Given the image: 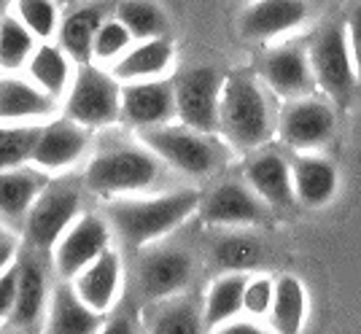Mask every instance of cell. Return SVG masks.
Instances as JSON below:
<instances>
[{"label":"cell","instance_id":"obj_1","mask_svg":"<svg viewBox=\"0 0 361 334\" xmlns=\"http://www.w3.org/2000/svg\"><path fill=\"white\" fill-rule=\"evenodd\" d=\"M202 194L195 189H178L157 197L116 199L108 205V221L127 248H143L178 229L200 211Z\"/></svg>","mask_w":361,"mask_h":334},{"label":"cell","instance_id":"obj_2","mask_svg":"<svg viewBox=\"0 0 361 334\" xmlns=\"http://www.w3.org/2000/svg\"><path fill=\"white\" fill-rule=\"evenodd\" d=\"M275 124L278 119L272 116L267 92L262 89L259 78L248 73H232L224 78L219 135H224L226 146L240 154L264 149Z\"/></svg>","mask_w":361,"mask_h":334},{"label":"cell","instance_id":"obj_3","mask_svg":"<svg viewBox=\"0 0 361 334\" xmlns=\"http://www.w3.org/2000/svg\"><path fill=\"white\" fill-rule=\"evenodd\" d=\"M162 159L140 143H114L94 154L87 165V189L97 197H121L146 192L159 178Z\"/></svg>","mask_w":361,"mask_h":334},{"label":"cell","instance_id":"obj_4","mask_svg":"<svg viewBox=\"0 0 361 334\" xmlns=\"http://www.w3.org/2000/svg\"><path fill=\"white\" fill-rule=\"evenodd\" d=\"M140 140L157 154L165 165L189 178H205L221 165V146L211 132H202L186 124H159L140 130Z\"/></svg>","mask_w":361,"mask_h":334},{"label":"cell","instance_id":"obj_5","mask_svg":"<svg viewBox=\"0 0 361 334\" xmlns=\"http://www.w3.org/2000/svg\"><path fill=\"white\" fill-rule=\"evenodd\" d=\"M307 57L318 89L334 103H348L359 76L353 68L345 22H326L324 27H318L307 44Z\"/></svg>","mask_w":361,"mask_h":334},{"label":"cell","instance_id":"obj_6","mask_svg":"<svg viewBox=\"0 0 361 334\" xmlns=\"http://www.w3.org/2000/svg\"><path fill=\"white\" fill-rule=\"evenodd\" d=\"M65 116L87 130L121 122V81L92 62L78 65L65 100Z\"/></svg>","mask_w":361,"mask_h":334},{"label":"cell","instance_id":"obj_7","mask_svg":"<svg viewBox=\"0 0 361 334\" xmlns=\"http://www.w3.org/2000/svg\"><path fill=\"white\" fill-rule=\"evenodd\" d=\"M224 78L211 65L183 68L176 81V119L186 127L219 135Z\"/></svg>","mask_w":361,"mask_h":334},{"label":"cell","instance_id":"obj_8","mask_svg":"<svg viewBox=\"0 0 361 334\" xmlns=\"http://www.w3.org/2000/svg\"><path fill=\"white\" fill-rule=\"evenodd\" d=\"M81 216V194L71 183H51L25 216V237L35 251H54L68 227Z\"/></svg>","mask_w":361,"mask_h":334},{"label":"cell","instance_id":"obj_9","mask_svg":"<svg viewBox=\"0 0 361 334\" xmlns=\"http://www.w3.org/2000/svg\"><path fill=\"white\" fill-rule=\"evenodd\" d=\"M337 130V113L331 103L318 100L313 94L286 100L278 113V135L294 151H313L321 149Z\"/></svg>","mask_w":361,"mask_h":334},{"label":"cell","instance_id":"obj_10","mask_svg":"<svg viewBox=\"0 0 361 334\" xmlns=\"http://www.w3.org/2000/svg\"><path fill=\"white\" fill-rule=\"evenodd\" d=\"M195 259L183 248H151L137 261V291L149 304L176 297L189 286Z\"/></svg>","mask_w":361,"mask_h":334},{"label":"cell","instance_id":"obj_11","mask_svg":"<svg viewBox=\"0 0 361 334\" xmlns=\"http://www.w3.org/2000/svg\"><path fill=\"white\" fill-rule=\"evenodd\" d=\"M267 202L245 181H224L213 186L200 202V218L213 227H251L270 218Z\"/></svg>","mask_w":361,"mask_h":334},{"label":"cell","instance_id":"obj_12","mask_svg":"<svg viewBox=\"0 0 361 334\" xmlns=\"http://www.w3.org/2000/svg\"><path fill=\"white\" fill-rule=\"evenodd\" d=\"M176 119V81L167 76L121 84V122L140 130Z\"/></svg>","mask_w":361,"mask_h":334},{"label":"cell","instance_id":"obj_13","mask_svg":"<svg viewBox=\"0 0 361 334\" xmlns=\"http://www.w3.org/2000/svg\"><path fill=\"white\" fill-rule=\"evenodd\" d=\"M111 224L100 216H78L54 245V270L62 280H73L90 261L111 248Z\"/></svg>","mask_w":361,"mask_h":334},{"label":"cell","instance_id":"obj_14","mask_svg":"<svg viewBox=\"0 0 361 334\" xmlns=\"http://www.w3.org/2000/svg\"><path fill=\"white\" fill-rule=\"evenodd\" d=\"M259 78L264 81V87L272 94H278L283 100L307 97L318 87L307 49L297 44H283L264 51L262 65H259Z\"/></svg>","mask_w":361,"mask_h":334},{"label":"cell","instance_id":"obj_15","mask_svg":"<svg viewBox=\"0 0 361 334\" xmlns=\"http://www.w3.org/2000/svg\"><path fill=\"white\" fill-rule=\"evenodd\" d=\"M90 146V130L73 119H54L41 127V135L35 140L30 165L41 173H57L65 167H73Z\"/></svg>","mask_w":361,"mask_h":334},{"label":"cell","instance_id":"obj_16","mask_svg":"<svg viewBox=\"0 0 361 334\" xmlns=\"http://www.w3.org/2000/svg\"><path fill=\"white\" fill-rule=\"evenodd\" d=\"M243 175L251 183L259 197L275 211H288L297 205L294 197V178H291V162H286L278 151L256 149L245 154Z\"/></svg>","mask_w":361,"mask_h":334},{"label":"cell","instance_id":"obj_17","mask_svg":"<svg viewBox=\"0 0 361 334\" xmlns=\"http://www.w3.org/2000/svg\"><path fill=\"white\" fill-rule=\"evenodd\" d=\"M307 11V0H254L240 16V35L245 41L264 44L302 27Z\"/></svg>","mask_w":361,"mask_h":334},{"label":"cell","instance_id":"obj_18","mask_svg":"<svg viewBox=\"0 0 361 334\" xmlns=\"http://www.w3.org/2000/svg\"><path fill=\"white\" fill-rule=\"evenodd\" d=\"M291 178H294L297 205L310 208V211L329 205L337 194V186H340L337 167L331 165L329 159L316 156L310 151H302L300 156L291 159Z\"/></svg>","mask_w":361,"mask_h":334},{"label":"cell","instance_id":"obj_19","mask_svg":"<svg viewBox=\"0 0 361 334\" xmlns=\"http://www.w3.org/2000/svg\"><path fill=\"white\" fill-rule=\"evenodd\" d=\"M75 291L81 294V299L90 304L92 310L103 313L116 304L121 289V259L114 248H106L100 256L90 261L81 273L73 278Z\"/></svg>","mask_w":361,"mask_h":334},{"label":"cell","instance_id":"obj_20","mask_svg":"<svg viewBox=\"0 0 361 334\" xmlns=\"http://www.w3.org/2000/svg\"><path fill=\"white\" fill-rule=\"evenodd\" d=\"M46 329L54 334H90L103 332V313L92 310L75 291L73 280H62L51 291Z\"/></svg>","mask_w":361,"mask_h":334},{"label":"cell","instance_id":"obj_21","mask_svg":"<svg viewBox=\"0 0 361 334\" xmlns=\"http://www.w3.org/2000/svg\"><path fill=\"white\" fill-rule=\"evenodd\" d=\"M57 97L44 92L35 81L6 76L0 78V122H38L54 113Z\"/></svg>","mask_w":361,"mask_h":334},{"label":"cell","instance_id":"obj_22","mask_svg":"<svg viewBox=\"0 0 361 334\" xmlns=\"http://www.w3.org/2000/svg\"><path fill=\"white\" fill-rule=\"evenodd\" d=\"M108 8H111L108 3L94 0V3L78 6L60 19L57 38L73 62H78V65L92 62V44H94V35L100 30V25L108 19Z\"/></svg>","mask_w":361,"mask_h":334},{"label":"cell","instance_id":"obj_23","mask_svg":"<svg viewBox=\"0 0 361 334\" xmlns=\"http://www.w3.org/2000/svg\"><path fill=\"white\" fill-rule=\"evenodd\" d=\"M170 65H173V44L165 35H159V38L135 41L111 65V73L119 78L121 84H127V81L167 76Z\"/></svg>","mask_w":361,"mask_h":334},{"label":"cell","instance_id":"obj_24","mask_svg":"<svg viewBox=\"0 0 361 334\" xmlns=\"http://www.w3.org/2000/svg\"><path fill=\"white\" fill-rule=\"evenodd\" d=\"M49 299V283H46L44 267L32 256L19 259V289H16L14 310L8 323L16 329H38L46 313Z\"/></svg>","mask_w":361,"mask_h":334},{"label":"cell","instance_id":"obj_25","mask_svg":"<svg viewBox=\"0 0 361 334\" xmlns=\"http://www.w3.org/2000/svg\"><path fill=\"white\" fill-rule=\"evenodd\" d=\"M44 186V173L38 167L0 170V216H6L8 221L25 218Z\"/></svg>","mask_w":361,"mask_h":334},{"label":"cell","instance_id":"obj_26","mask_svg":"<svg viewBox=\"0 0 361 334\" xmlns=\"http://www.w3.org/2000/svg\"><path fill=\"white\" fill-rule=\"evenodd\" d=\"M245 273H224L213 280L211 291L202 304V323L205 329H221L226 321L238 318L243 313V289H245Z\"/></svg>","mask_w":361,"mask_h":334},{"label":"cell","instance_id":"obj_27","mask_svg":"<svg viewBox=\"0 0 361 334\" xmlns=\"http://www.w3.org/2000/svg\"><path fill=\"white\" fill-rule=\"evenodd\" d=\"M30 78L41 87L44 92H49L51 97H62L68 87H71V54L54 44H41L35 46L30 62H27Z\"/></svg>","mask_w":361,"mask_h":334},{"label":"cell","instance_id":"obj_28","mask_svg":"<svg viewBox=\"0 0 361 334\" xmlns=\"http://www.w3.org/2000/svg\"><path fill=\"white\" fill-rule=\"evenodd\" d=\"M305 310H307V297L302 280L294 275H281L275 280L270 326L281 334H297L305 323Z\"/></svg>","mask_w":361,"mask_h":334},{"label":"cell","instance_id":"obj_29","mask_svg":"<svg viewBox=\"0 0 361 334\" xmlns=\"http://www.w3.org/2000/svg\"><path fill=\"white\" fill-rule=\"evenodd\" d=\"M146 326L151 332L165 334H195L200 329H205L202 310L192 299H183L180 294L167 297L162 302H154V310H151Z\"/></svg>","mask_w":361,"mask_h":334},{"label":"cell","instance_id":"obj_30","mask_svg":"<svg viewBox=\"0 0 361 334\" xmlns=\"http://www.w3.org/2000/svg\"><path fill=\"white\" fill-rule=\"evenodd\" d=\"M114 16L133 32L135 41L159 38V35L167 32L165 8L159 3H154V0H116Z\"/></svg>","mask_w":361,"mask_h":334},{"label":"cell","instance_id":"obj_31","mask_svg":"<svg viewBox=\"0 0 361 334\" xmlns=\"http://www.w3.org/2000/svg\"><path fill=\"white\" fill-rule=\"evenodd\" d=\"M262 256H264L262 243L245 232L224 235L213 245V264L224 273H248L262 264Z\"/></svg>","mask_w":361,"mask_h":334},{"label":"cell","instance_id":"obj_32","mask_svg":"<svg viewBox=\"0 0 361 334\" xmlns=\"http://www.w3.org/2000/svg\"><path fill=\"white\" fill-rule=\"evenodd\" d=\"M35 51V35L19 16H0V70H19Z\"/></svg>","mask_w":361,"mask_h":334},{"label":"cell","instance_id":"obj_33","mask_svg":"<svg viewBox=\"0 0 361 334\" xmlns=\"http://www.w3.org/2000/svg\"><path fill=\"white\" fill-rule=\"evenodd\" d=\"M38 122H19L0 127V170H14V167L30 165L35 140L41 135Z\"/></svg>","mask_w":361,"mask_h":334},{"label":"cell","instance_id":"obj_34","mask_svg":"<svg viewBox=\"0 0 361 334\" xmlns=\"http://www.w3.org/2000/svg\"><path fill=\"white\" fill-rule=\"evenodd\" d=\"M135 44L133 32L121 25L116 16H108L106 22L100 25V30L94 35V44H92V62H114L119 60L121 54Z\"/></svg>","mask_w":361,"mask_h":334},{"label":"cell","instance_id":"obj_35","mask_svg":"<svg viewBox=\"0 0 361 334\" xmlns=\"http://www.w3.org/2000/svg\"><path fill=\"white\" fill-rule=\"evenodd\" d=\"M16 16L30 27L35 38H51L60 30V6L54 0H14Z\"/></svg>","mask_w":361,"mask_h":334},{"label":"cell","instance_id":"obj_36","mask_svg":"<svg viewBox=\"0 0 361 334\" xmlns=\"http://www.w3.org/2000/svg\"><path fill=\"white\" fill-rule=\"evenodd\" d=\"M272 297H275V283H272L267 275H254L245 280V289H243V313L245 316H264L270 313Z\"/></svg>","mask_w":361,"mask_h":334},{"label":"cell","instance_id":"obj_37","mask_svg":"<svg viewBox=\"0 0 361 334\" xmlns=\"http://www.w3.org/2000/svg\"><path fill=\"white\" fill-rule=\"evenodd\" d=\"M16 289H19V261L8 264L0 273V321H6L11 316L16 302Z\"/></svg>","mask_w":361,"mask_h":334},{"label":"cell","instance_id":"obj_38","mask_svg":"<svg viewBox=\"0 0 361 334\" xmlns=\"http://www.w3.org/2000/svg\"><path fill=\"white\" fill-rule=\"evenodd\" d=\"M345 25H348V44H350V54H353V68H356V76L361 81V3L350 11Z\"/></svg>","mask_w":361,"mask_h":334},{"label":"cell","instance_id":"obj_39","mask_svg":"<svg viewBox=\"0 0 361 334\" xmlns=\"http://www.w3.org/2000/svg\"><path fill=\"white\" fill-rule=\"evenodd\" d=\"M14 256H16L14 243H11L8 237H3V235H0V273H3L8 264H14Z\"/></svg>","mask_w":361,"mask_h":334},{"label":"cell","instance_id":"obj_40","mask_svg":"<svg viewBox=\"0 0 361 334\" xmlns=\"http://www.w3.org/2000/svg\"><path fill=\"white\" fill-rule=\"evenodd\" d=\"M57 6H71V3H75V0H54Z\"/></svg>","mask_w":361,"mask_h":334},{"label":"cell","instance_id":"obj_41","mask_svg":"<svg viewBox=\"0 0 361 334\" xmlns=\"http://www.w3.org/2000/svg\"><path fill=\"white\" fill-rule=\"evenodd\" d=\"M3 3H6V0H0V8H3Z\"/></svg>","mask_w":361,"mask_h":334},{"label":"cell","instance_id":"obj_42","mask_svg":"<svg viewBox=\"0 0 361 334\" xmlns=\"http://www.w3.org/2000/svg\"><path fill=\"white\" fill-rule=\"evenodd\" d=\"M0 235H3V229H0Z\"/></svg>","mask_w":361,"mask_h":334}]
</instances>
